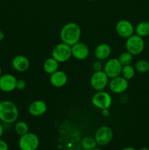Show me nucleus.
Returning a JSON list of instances; mask_svg holds the SVG:
<instances>
[{"label":"nucleus","instance_id":"10","mask_svg":"<svg viewBox=\"0 0 149 150\" xmlns=\"http://www.w3.org/2000/svg\"><path fill=\"white\" fill-rule=\"evenodd\" d=\"M17 79L10 73L1 74L0 76V90L4 92H10L16 89Z\"/></svg>","mask_w":149,"mask_h":150},{"label":"nucleus","instance_id":"15","mask_svg":"<svg viewBox=\"0 0 149 150\" xmlns=\"http://www.w3.org/2000/svg\"><path fill=\"white\" fill-rule=\"evenodd\" d=\"M29 112L33 117H40L47 111V105L42 100H34L29 105Z\"/></svg>","mask_w":149,"mask_h":150},{"label":"nucleus","instance_id":"20","mask_svg":"<svg viewBox=\"0 0 149 150\" xmlns=\"http://www.w3.org/2000/svg\"><path fill=\"white\" fill-rule=\"evenodd\" d=\"M82 147L85 150H92L96 147V140L94 138L90 137V136H87L83 139L81 142Z\"/></svg>","mask_w":149,"mask_h":150},{"label":"nucleus","instance_id":"32","mask_svg":"<svg viewBox=\"0 0 149 150\" xmlns=\"http://www.w3.org/2000/svg\"><path fill=\"white\" fill-rule=\"evenodd\" d=\"M140 150H149V149H148V148L146 147H143V148H141Z\"/></svg>","mask_w":149,"mask_h":150},{"label":"nucleus","instance_id":"14","mask_svg":"<svg viewBox=\"0 0 149 150\" xmlns=\"http://www.w3.org/2000/svg\"><path fill=\"white\" fill-rule=\"evenodd\" d=\"M12 66L15 71L23 73L28 70L30 66V62L27 57L18 55L13 58L12 61Z\"/></svg>","mask_w":149,"mask_h":150},{"label":"nucleus","instance_id":"22","mask_svg":"<svg viewBox=\"0 0 149 150\" xmlns=\"http://www.w3.org/2000/svg\"><path fill=\"white\" fill-rule=\"evenodd\" d=\"M121 75L127 80H130L135 75V68L131 64L124 66L122 67V70H121Z\"/></svg>","mask_w":149,"mask_h":150},{"label":"nucleus","instance_id":"7","mask_svg":"<svg viewBox=\"0 0 149 150\" xmlns=\"http://www.w3.org/2000/svg\"><path fill=\"white\" fill-rule=\"evenodd\" d=\"M108 79L104 70L95 71L91 77V86L96 91L103 90L108 84Z\"/></svg>","mask_w":149,"mask_h":150},{"label":"nucleus","instance_id":"17","mask_svg":"<svg viewBox=\"0 0 149 150\" xmlns=\"http://www.w3.org/2000/svg\"><path fill=\"white\" fill-rule=\"evenodd\" d=\"M111 54V48L108 44L102 43L96 47L94 49V56L97 59L105 60Z\"/></svg>","mask_w":149,"mask_h":150},{"label":"nucleus","instance_id":"12","mask_svg":"<svg viewBox=\"0 0 149 150\" xmlns=\"http://www.w3.org/2000/svg\"><path fill=\"white\" fill-rule=\"evenodd\" d=\"M128 86V80L121 76L111 79L109 83L110 89L111 92L115 94L123 93L127 90Z\"/></svg>","mask_w":149,"mask_h":150},{"label":"nucleus","instance_id":"23","mask_svg":"<svg viewBox=\"0 0 149 150\" xmlns=\"http://www.w3.org/2000/svg\"><path fill=\"white\" fill-rule=\"evenodd\" d=\"M118 59L122 66L128 65V64H131V63L132 62L133 55L130 54L129 52H128V51H126V52H124L121 54H120Z\"/></svg>","mask_w":149,"mask_h":150},{"label":"nucleus","instance_id":"1","mask_svg":"<svg viewBox=\"0 0 149 150\" xmlns=\"http://www.w3.org/2000/svg\"><path fill=\"white\" fill-rule=\"evenodd\" d=\"M81 36V29L77 23L74 22L67 23L61 28L60 38L62 42L72 45L79 42Z\"/></svg>","mask_w":149,"mask_h":150},{"label":"nucleus","instance_id":"9","mask_svg":"<svg viewBox=\"0 0 149 150\" xmlns=\"http://www.w3.org/2000/svg\"><path fill=\"white\" fill-rule=\"evenodd\" d=\"M123 66L118 59H110L104 66V72L110 79L121 76Z\"/></svg>","mask_w":149,"mask_h":150},{"label":"nucleus","instance_id":"19","mask_svg":"<svg viewBox=\"0 0 149 150\" xmlns=\"http://www.w3.org/2000/svg\"><path fill=\"white\" fill-rule=\"evenodd\" d=\"M136 35H139L141 38L147 37L149 35V22L148 21H141L137 25L135 28Z\"/></svg>","mask_w":149,"mask_h":150},{"label":"nucleus","instance_id":"21","mask_svg":"<svg viewBox=\"0 0 149 150\" xmlns=\"http://www.w3.org/2000/svg\"><path fill=\"white\" fill-rule=\"evenodd\" d=\"M15 131L18 136H21L29 133V125L24 121H18L15 125Z\"/></svg>","mask_w":149,"mask_h":150},{"label":"nucleus","instance_id":"28","mask_svg":"<svg viewBox=\"0 0 149 150\" xmlns=\"http://www.w3.org/2000/svg\"><path fill=\"white\" fill-rule=\"evenodd\" d=\"M102 116H104V117H108L110 114V111H109V110H108V108L102 109Z\"/></svg>","mask_w":149,"mask_h":150},{"label":"nucleus","instance_id":"5","mask_svg":"<svg viewBox=\"0 0 149 150\" xmlns=\"http://www.w3.org/2000/svg\"><path fill=\"white\" fill-rule=\"evenodd\" d=\"M39 145V138L33 133H27L21 136L18 142L20 150H37Z\"/></svg>","mask_w":149,"mask_h":150},{"label":"nucleus","instance_id":"29","mask_svg":"<svg viewBox=\"0 0 149 150\" xmlns=\"http://www.w3.org/2000/svg\"><path fill=\"white\" fill-rule=\"evenodd\" d=\"M3 133H4V126H3V125L0 122V139H1V136H3Z\"/></svg>","mask_w":149,"mask_h":150},{"label":"nucleus","instance_id":"26","mask_svg":"<svg viewBox=\"0 0 149 150\" xmlns=\"http://www.w3.org/2000/svg\"><path fill=\"white\" fill-rule=\"evenodd\" d=\"M92 67H93V69L95 71H99V70H102V64L99 61H96L93 62Z\"/></svg>","mask_w":149,"mask_h":150},{"label":"nucleus","instance_id":"2","mask_svg":"<svg viewBox=\"0 0 149 150\" xmlns=\"http://www.w3.org/2000/svg\"><path fill=\"white\" fill-rule=\"evenodd\" d=\"M19 112L15 104L10 100L0 102V120L7 125L13 124L17 121Z\"/></svg>","mask_w":149,"mask_h":150},{"label":"nucleus","instance_id":"33","mask_svg":"<svg viewBox=\"0 0 149 150\" xmlns=\"http://www.w3.org/2000/svg\"><path fill=\"white\" fill-rule=\"evenodd\" d=\"M1 72L2 71H1V67H0V76H1Z\"/></svg>","mask_w":149,"mask_h":150},{"label":"nucleus","instance_id":"16","mask_svg":"<svg viewBox=\"0 0 149 150\" xmlns=\"http://www.w3.org/2000/svg\"><path fill=\"white\" fill-rule=\"evenodd\" d=\"M68 78L64 72L61 70H57L55 73H52L50 76V82L53 86L60 88L64 86L67 83Z\"/></svg>","mask_w":149,"mask_h":150},{"label":"nucleus","instance_id":"25","mask_svg":"<svg viewBox=\"0 0 149 150\" xmlns=\"http://www.w3.org/2000/svg\"><path fill=\"white\" fill-rule=\"evenodd\" d=\"M26 87V82L23 79H19L17 80V83H16V89L18 90H23Z\"/></svg>","mask_w":149,"mask_h":150},{"label":"nucleus","instance_id":"24","mask_svg":"<svg viewBox=\"0 0 149 150\" xmlns=\"http://www.w3.org/2000/svg\"><path fill=\"white\" fill-rule=\"evenodd\" d=\"M135 70L140 73H145L149 71V62L147 60L140 59L135 64Z\"/></svg>","mask_w":149,"mask_h":150},{"label":"nucleus","instance_id":"27","mask_svg":"<svg viewBox=\"0 0 149 150\" xmlns=\"http://www.w3.org/2000/svg\"><path fill=\"white\" fill-rule=\"evenodd\" d=\"M0 150H9L7 144L1 139H0Z\"/></svg>","mask_w":149,"mask_h":150},{"label":"nucleus","instance_id":"31","mask_svg":"<svg viewBox=\"0 0 149 150\" xmlns=\"http://www.w3.org/2000/svg\"><path fill=\"white\" fill-rule=\"evenodd\" d=\"M122 150H137V149L134 147H131V146H128V147L124 148Z\"/></svg>","mask_w":149,"mask_h":150},{"label":"nucleus","instance_id":"3","mask_svg":"<svg viewBox=\"0 0 149 150\" xmlns=\"http://www.w3.org/2000/svg\"><path fill=\"white\" fill-rule=\"evenodd\" d=\"M126 49L133 56L141 54L145 48V42L143 38L137 35H133L126 41Z\"/></svg>","mask_w":149,"mask_h":150},{"label":"nucleus","instance_id":"6","mask_svg":"<svg viewBox=\"0 0 149 150\" xmlns=\"http://www.w3.org/2000/svg\"><path fill=\"white\" fill-rule=\"evenodd\" d=\"M112 100L109 93L104 91H97L91 98V103L96 108L99 109L109 108L111 106Z\"/></svg>","mask_w":149,"mask_h":150},{"label":"nucleus","instance_id":"35","mask_svg":"<svg viewBox=\"0 0 149 150\" xmlns=\"http://www.w3.org/2000/svg\"><path fill=\"white\" fill-rule=\"evenodd\" d=\"M88 1H93V0H88Z\"/></svg>","mask_w":149,"mask_h":150},{"label":"nucleus","instance_id":"34","mask_svg":"<svg viewBox=\"0 0 149 150\" xmlns=\"http://www.w3.org/2000/svg\"><path fill=\"white\" fill-rule=\"evenodd\" d=\"M92 150H102V149H97V148H95V149H92Z\"/></svg>","mask_w":149,"mask_h":150},{"label":"nucleus","instance_id":"13","mask_svg":"<svg viewBox=\"0 0 149 150\" xmlns=\"http://www.w3.org/2000/svg\"><path fill=\"white\" fill-rule=\"evenodd\" d=\"M72 56L78 60H84L89 57V48L83 42H77L71 46Z\"/></svg>","mask_w":149,"mask_h":150},{"label":"nucleus","instance_id":"8","mask_svg":"<svg viewBox=\"0 0 149 150\" xmlns=\"http://www.w3.org/2000/svg\"><path fill=\"white\" fill-rule=\"evenodd\" d=\"M113 133L110 127L108 126L100 127L95 133L94 139L99 146H105L112 141Z\"/></svg>","mask_w":149,"mask_h":150},{"label":"nucleus","instance_id":"4","mask_svg":"<svg viewBox=\"0 0 149 150\" xmlns=\"http://www.w3.org/2000/svg\"><path fill=\"white\" fill-rule=\"evenodd\" d=\"M72 56L71 46L64 42L56 45L52 51V57L58 63H63L70 59Z\"/></svg>","mask_w":149,"mask_h":150},{"label":"nucleus","instance_id":"30","mask_svg":"<svg viewBox=\"0 0 149 150\" xmlns=\"http://www.w3.org/2000/svg\"><path fill=\"white\" fill-rule=\"evenodd\" d=\"M4 38V33L1 30H0V42L2 41Z\"/></svg>","mask_w":149,"mask_h":150},{"label":"nucleus","instance_id":"18","mask_svg":"<svg viewBox=\"0 0 149 150\" xmlns=\"http://www.w3.org/2000/svg\"><path fill=\"white\" fill-rule=\"evenodd\" d=\"M58 62L53 57L47 59L43 64V70L48 74L51 75L58 70Z\"/></svg>","mask_w":149,"mask_h":150},{"label":"nucleus","instance_id":"11","mask_svg":"<svg viewBox=\"0 0 149 150\" xmlns=\"http://www.w3.org/2000/svg\"><path fill=\"white\" fill-rule=\"evenodd\" d=\"M115 30L120 37L128 38L134 35V27L132 23L127 20H121L116 23Z\"/></svg>","mask_w":149,"mask_h":150}]
</instances>
